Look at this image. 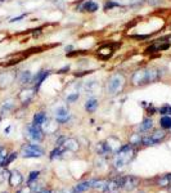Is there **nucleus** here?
Wrapping results in <instances>:
<instances>
[{
	"instance_id": "nucleus-1",
	"label": "nucleus",
	"mask_w": 171,
	"mask_h": 193,
	"mask_svg": "<svg viewBox=\"0 0 171 193\" xmlns=\"http://www.w3.org/2000/svg\"><path fill=\"white\" fill-rule=\"evenodd\" d=\"M126 78L122 74H115L108 78V82H107V93L109 95H116L120 91H122L124 86H125Z\"/></svg>"
},
{
	"instance_id": "nucleus-2",
	"label": "nucleus",
	"mask_w": 171,
	"mask_h": 193,
	"mask_svg": "<svg viewBox=\"0 0 171 193\" xmlns=\"http://www.w3.org/2000/svg\"><path fill=\"white\" fill-rule=\"evenodd\" d=\"M21 155L25 159H32V157H41L44 155V149L39 147L38 144H25L22 147Z\"/></svg>"
},
{
	"instance_id": "nucleus-3",
	"label": "nucleus",
	"mask_w": 171,
	"mask_h": 193,
	"mask_svg": "<svg viewBox=\"0 0 171 193\" xmlns=\"http://www.w3.org/2000/svg\"><path fill=\"white\" fill-rule=\"evenodd\" d=\"M165 138H166V133L165 131H163V130H156V131H153V134L141 138V144H144V146H154V144H157V143H160L161 140H163Z\"/></svg>"
},
{
	"instance_id": "nucleus-4",
	"label": "nucleus",
	"mask_w": 171,
	"mask_h": 193,
	"mask_svg": "<svg viewBox=\"0 0 171 193\" xmlns=\"http://www.w3.org/2000/svg\"><path fill=\"white\" fill-rule=\"evenodd\" d=\"M26 133H27V137L35 140V142H41L42 138H44V131L39 125H35V124H30L26 127Z\"/></svg>"
},
{
	"instance_id": "nucleus-5",
	"label": "nucleus",
	"mask_w": 171,
	"mask_h": 193,
	"mask_svg": "<svg viewBox=\"0 0 171 193\" xmlns=\"http://www.w3.org/2000/svg\"><path fill=\"white\" fill-rule=\"evenodd\" d=\"M17 72L16 71H5L0 74V89H6L16 81Z\"/></svg>"
},
{
	"instance_id": "nucleus-6",
	"label": "nucleus",
	"mask_w": 171,
	"mask_h": 193,
	"mask_svg": "<svg viewBox=\"0 0 171 193\" xmlns=\"http://www.w3.org/2000/svg\"><path fill=\"white\" fill-rule=\"evenodd\" d=\"M26 58V54L25 53H18V54H10L5 58L0 59V66L3 67H10V66H14V64L19 63L22 59Z\"/></svg>"
},
{
	"instance_id": "nucleus-7",
	"label": "nucleus",
	"mask_w": 171,
	"mask_h": 193,
	"mask_svg": "<svg viewBox=\"0 0 171 193\" xmlns=\"http://www.w3.org/2000/svg\"><path fill=\"white\" fill-rule=\"evenodd\" d=\"M122 184H124V176H116L111 179L107 183V188L105 192L108 193H118L120 189H122Z\"/></svg>"
},
{
	"instance_id": "nucleus-8",
	"label": "nucleus",
	"mask_w": 171,
	"mask_h": 193,
	"mask_svg": "<svg viewBox=\"0 0 171 193\" xmlns=\"http://www.w3.org/2000/svg\"><path fill=\"white\" fill-rule=\"evenodd\" d=\"M131 84L134 86H140V85L147 84V70H138L135 71L131 77Z\"/></svg>"
},
{
	"instance_id": "nucleus-9",
	"label": "nucleus",
	"mask_w": 171,
	"mask_h": 193,
	"mask_svg": "<svg viewBox=\"0 0 171 193\" xmlns=\"http://www.w3.org/2000/svg\"><path fill=\"white\" fill-rule=\"evenodd\" d=\"M140 180H139V178L137 176H124V184H122V189L125 191H134L135 188L139 185Z\"/></svg>"
},
{
	"instance_id": "nucleus-10",
	"label": "nucleus",
	"mask_w": 171,
	"mask_h": 193,
	"mask_svg": "<svg viewBox=\"0 0 171 193\" xmlns=\"http://www.w3.org/2000/svg\"><path fill=\"white\" fill-rule=\"evenodd\" d=\"M49 75H50V71L41 70V71H39V72L32 77V81H31V82L35 84V90H39V89H40L41 84L44 82V80H45V78H46Z\"/></svg>"
},
{
	"instance_id": "nucleus-11",
	"label": "nucleus",
	"mask_w": 171,
	"mask_h": 193,
	"mask_svg": "<svg viewBox=\"0 0 171 193\" xmlns=\"http://www.w3.org/2000/svg\"><path fill=\"white\" fill-rule=\"evenodd\" d=\"M35 95V89H23V90H21V93L18 94V99L21 101V103L22 104H28L31 101H32V98Z\"/></svg>"
},
{
	"instance_id": "nucleus-12",
	"label": "nucleus",
	"mask_w": 171,
	"mask_h": 193,
	"mask_svg": "<svg viewBox=\"0 0 171 193\" xmlns=\"http://www.w3.org/2000/svg\"><path fill=\"white\" fill-rule=\"evenodd\" d=\"M55 119H57V123L59 124H65L70 119V111L67 110V107H59V108H57L55 111Z\"/></svg>"
},
{
	"instance_id": "nucleus-13",
	"label": "nucleus",
	"mask_w": 171,
	"mask_h": 193,
	"mask_svg": "<svg viewBox=\"0 0 171 193\" xmlns=\"http://www.w3.org/2000/svg\"><path fill=\"white\" fill-rule=\"evenodd\" d=\"M161 71L157 68H147V84H152L161 78Z\"/></svg>"
},
{
	"instance_id": "nucleus-14",
	"label": "nucleus",
	"mask_w": 171,
	"mask_h": 193,
	"mask_svg": "<svg viewBox=\"0 0 171 193\" xmlns=\"http://www.w3.org/2000/svg\"><path fill=\"white\" fill-rule=\"evenodd\" d=\"M9 184H10V187H17V185H21V183L23 182V176L22 174L19 173V171L17 170H13L12 173L9 174Z\"/></svg>"
},
{
	"instance_id": "nucleus-15",
	"label": "nucleus",
	"mask_w": 171,
	"mask_h": 193,
	"mask_svg": "<svg viewBox=\"0 0 171 193\" xmlns=\"http://www.w3.org/2000/svg\"><path fill=\"white\" fill-rule=\"evenodd\" d=\"M77 10L80 12H90V13H94L98 10V4L94 3L93 0H88V2L82 3L80 6H77Z\"/></svg>"
},
{
	"instance_id": "nucleus-16",
	"label": "nucleus",
	"mask_w": 171,
	"mask_h": 193,
	"mask_svg": "<svg viewBox=\"0 0 171 193\" xmlns=\"http://www.w3.org/2000/svg\"><path fill=\"white\" fill-rule=\"evenodd\" d=\"M17 80L21 85H26L32 81V75L30 71H22V72L17 74Z\"/></svg>"
},
{
	"instance_id": "nucleus-17",
	"label": "nucleus",
	"mask_w": 171,
	"mask_h": 193,
	"mask_svg": "<svg viewBox=\"0 0 171 193\" xmlns=\"http://www.w3.org/2000/svg\"><path fill=\"white\" fill-rule=\"evenodd\" d=\"M91 183H93V180H88V182L79 183L77 185H75L74 193H84V192H86L89 188H91Z\"/></svg>"
},
{
	"instance_id": "nucleus-18",
	"label": "nucleus",
	"mask_w": 171,
	"mask_h": 193,
	"mask_svg": "<svg viewBox=\"0 0 171 193\" xmlns=\"http://www.w3.org/2000/svg\"><path fill=\"white\" fill-rule=\"evenodd\" d=\"M112 52H113V49L109 45H105L98 50V55H99V58H102V59H108L112 55Z\"/></svg>"
},
{
	"instance_id": "nucleus-19",
	"label": "nucleus",
	"mask_w": 171,
	"mask_h": 193,
	"mask_svg": "<svg viewBox=\"0 0 171 193\" xmlns=\"http://www.w3.org/2000/svg\"><path fill=\"white\" fill-rule=\"evenodd\" d=\"M63 146H65L66 149H71V151H77L79 149V142H77L76 139H66L65 143H63Z\"/></svg>"
},
{
	"instance_id": "nucleus-20",
	"label": "nucleus",
	"mask_w": 171,
	"mask_h": 193,
	"mask_svg": "<svg viewBox=\"0 0 171 193\" xmlns=\"http://www.w3.org/2000/svg\"><path fill=\"white\" fill-rule=\"evenodd\" d=\"M152 127H153V120L149 119V117H147V119L143 120V123L140 124L139 130H140V131H148V130H151Z\"/></svg>"
},
{
	"instance_id": "nucleus-21",
	"label": "nucleus",
	"mask_w": 171,
	"mask_h": 193,
	"mask_svg": "<svg viewBox=\"0 0 171 193\" xmlns=\"http://www.w3.org/2000/svg\"><path fill=\"white\" fill-rule=\"evenodd\" d=\"M46 121V115L44 112H38V113H35V116H34V123L32 124H35V125H39V126H41L42 124H44Z\"/></svg>"
},
{
	"instance_id": "nucleus-22",
	"label": "nucleus",
	"mask_w": 171,
	"mask_h": 193,
	"mask_svg": "<svg viewBox=\"0 0 171 193\" xmlns=\"http://www.w3.org/2000/svg\"><path fill=\"white\" fill-rule=\"evenodd\" d=\"M97 107H98V101L94 98L88 99L86 103H85V110H86L88 112H94L97 110Z\"/></svg>"
},
{
	"instance_id": "nucleus-23",
	"label": "nucleus",
	"mask_w": 171,
	"mask_h": 193,
	"mask_svg": "<svg viewBox=\"0 0 171 193\" xmlns=\"http://www.w3.org/2000/svg\"><path fill=\"white\" fill-rule=\"evenodd\" d=\"M13 107H14V103H13L12 99H8L6 102H4L3 106H2V110H0V113H2V116L5 115V113H8L9 111H12Z\"/></svg>"
},
{
	"instance_id": "nucleus-24",
	"label": "nucleus",
	"mask_w": 171,
	"mask_h": 193,
	"mask_svg": "<svg viewBox=\"0 0 171 193\" xmlns=\"http://www.w3.org/2000/svg\"><path fill=\"white\" fill-rule=\"evenodd\" d=\"M160 125L162 129H171V116H162L160 119Z\"/></svg>"
},
{
	"instance_id": "nucleus-25",
	"label": "nucleus",
	"mask_w": 171,
	"mask_h": 193,
	"mask_svg": "<svg viewBox=\"0 0 171 193\" xmlns=\"http://www.w3.org/2000/svg\"><path fill=\"white\" fill-rule=\"evenodd\" d=\"M17 155H18L17 152H13V153L8 155V156H6V157H5V160H4L3 162H2V166H0V167H3V166H4V167H5V166H8V165H9V163H10V162H13L14 160H16V157H17Z\"/></svg>"
},
{
	"instance_id": "nucleus-26",
	"label": "nucleus",
	"mask_w": 171,
	"mask_h": 193,
	"mask_svg": "<svg viewBox=\"0 0 171 193\" xmlns=\"http://www.w3.org/2000/svg\"><path fill=\"white\" fill-rule=\"evenodd\" d=\"M158 112L163 116H171V106L170 104H165L162 106L161 108L158 110Z\"/></svg>"
},
{
	"instance_id": "nucleus-27",
	"label": "nucleus",
	"mask_w": 171,
	"mask_h": 193,
	"mask_svg": "<svg viewBox=\"0 0 171 193\" xmlns=\"http://www.w3.org/2000/svg\"><path fill=\"white\" fill-rule=\"evenodd\" d=\"M141 143V137H140V134H134L133 137L130 138V144L131 146H138Z\"/></svg>"
},
{
	"instance_id": "nucleus-28",
	"label": "nucleus",
	"mask_w": 171,
	"mask_h": 193,
	"mask_svg": "<svg viewBox=\"0 0 171 193\" xmlns=\"http://www.w3.org/2000/svg\"><path fill=\"white\" fill-rule=\"evenodd\" d=\"M169 184H170V175L163 176L162 179H160V182H158V185H160V187H167Z\"/></svg>"
},
{
	"instance_id": "nucleus-29",
	"label": "nucleus",
	"mask_w": 171,
	"mask_h": 193,
	"mask_svg": "<svg viewBox=\"0 0 171 193\" xmlns=\"http://www.w3.org/2000/svg\"><path fill=\"white\" fill-rule=\"evenodd\" d=\"M8 156V152H6V148L0 147V166H2V162L5 160V157Z\"/></svg>"
},
{
	"instance_id": "nucleus-30",
	"label": "nucleus",
	"mask_w": 171,
	"mask_h": 193,
	"mask_svg": "<svg viewBox=\"0 0 171 193\" xmlns=\"http://www.w3.org/2000/svg\"><path fill=\"white\" fill-rule=\"evenodd\" d=\"M40 175V171H32V173H30V176H28V182H34L35 179H38V176Z\"/></svg>"
},
{
	"instance_id": "nucleus-31",
	"label": "nucleus",
	"mask_w": 171,
	"mask_h": 193,
	"mask_svg": "<svg viewBox=\"0 0 171 193\" xmlns=\"http://www.w3.org/2000/svg\"><path fill=\"white\" fill-rule=\"evenodd\" d=\"M77 98H79V93H75V94H71V95H68V97H67V102H68V103L75 102Z\"/></svg>"
},
{
	"instance_id": "nucleus-32",
	"label": "nucleus",
	"mask_w": 171,
	"mask_h": 193,
	"mask_svg": "<svg viewBox=\"0 0 171 193\" xmlns=\"http://www.w3.org/2000/svg\"><path fill=\"white\" fill-rule=\"evenodd\" d=\"M118 4L117 3H113V2H108L105 4V6H104V9L105 10H108V9H111V8H113V6H117Z\"/></svg>"
},
{
	"instance_id": "nucleus-33",
	"label": "nucleus",
	"mask_w": 171,
	"mask_h": 193,
	"mask_svg": "<svg viewBox=\"0 0 171 193\" xmlns=\"http://www.w3.org/2000/svg\"><path fill=\"white\" fill-rule=\"evenodd\" d=\"M161 2L162 0H148V4L152 5V6H156V5H158Z\"/></svg>"
},
{
	"instance_id": "nucleus-34",
	"label": "nucleus",
	"mask_w": 171,
	"mask_h": 193,
	"mask_svg": "<svg viewBox=\"0 0 171 193\" xmlns=\"http://www.w3.org/2000/svg\"><path fill=\"white\" fill-rule=\"evenodd\" d=\"M25 17H26V14H22V16H19V17H16V18H12V19H10V23H13V22H17V21L22 19V18H25Z\"/></svg>"
},
{
	"instance_id": "nucleus-35",
	"label": "nucleus",
	"mask_w": 171,
	"mask_h": 193,
	"mask_svg": "<svg viewBox=\"0 0 171 193\" xmlns=\"http://www.w3.org/2000/svg\"><path fill=\"white\" fill-rule=\"evenodd\" d=\"M141 3H143V0H130V5H138Z\"/></svg>"
},
{
	"instance_id": "nucleus-36",
	"label": "nucleus",
	"mask_w": 171,
	"mask_h": 193,
	"mask_svg": "<svg viewBox=\"0 0 171 193\" xmlns=\"http://www.w3.org/2000/svg\"><path fill=\"white\" fill-rule=\"evenodd\" d=\"M148 112H149V113H151V115H153V113L156 112V108H154V107H153L152 104H151V106H149V107H148Z\"/></svg>"
},
{
	"instance_id": "nucleus-37",
	"label": "nucleus",
	"mask_w": 171,
	"mask_h": 193,
	"mask_svg": "<svg viewBox=\"0 0 171 193\" xmlns=\"http://www.w3.org/2000/svg\"><path fill=\"white\" fill-rule=\"evenodd\" d=\"M68 70H70V67H68V66H66L65 68H62V70H59V71H58V72H59V74H65V71H68Z\"/></svg>"
},
{
	"instance_id": "nucleus-38",
	"label": "nucleus",
	"mask_w": 171,
	"mask_h": 193,
	"mask_svg": "<svg viewBox=\"0 0 171 193\" xmlns=\"http://www.w3.org/2000/svg\"><path fill=\"white\" fill-rule=\"evenodd\" d=\"M57 193H72L71 191H67V189H63V191H58Z\"/></svg>"
},
{
	"instance_id": "nucleus-39",
	"label": "nucleus",
	"mask_w": 171,
	"mask_h": 193,
	"mask_svg": "<svg viewBox=\"0 0 171 193\" xmlns=\"http://www.w3.org/2000/svg\"><path fill=\"white\" fill-rule=\"evenodd\" d=\"M0 120H2V117H0Z\"/></svg>"
}]
</instances>
